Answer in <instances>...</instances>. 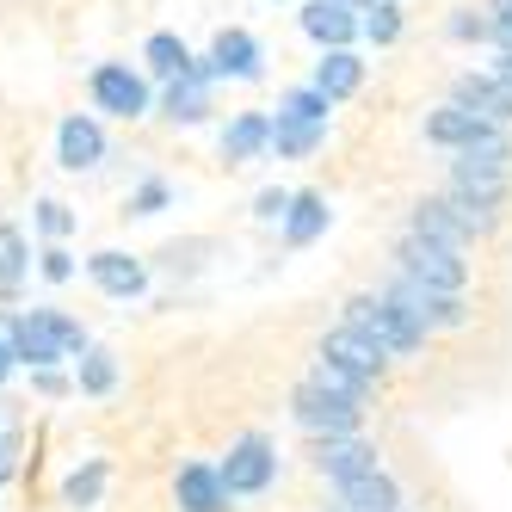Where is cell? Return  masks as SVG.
Returning a JSON list of instances; mask_svg holds the SVG:
<instances>
[{
	"label": "cell",
	"instance_id": "21",
	"mask_svg": "<svg viewBox=\"0 0 512 512\" xmlns=\"http://www.w3.org/2000/svg\"><path fill=\"white\" fill-rule=\"evenodd\" d=\"M266 149H272V118L266 112H241L223 130V155L229 161H253V155H266Z\"/></svg>",
	"mask_w": 512,
	"mask_h": 512
},
{
	"label": "cell",
	"instance_id": "39",
	"mask_svg": "<svg viewBox=\"0 0 512 512\" xmlns=\"http://www.w3.org/2000/svg\"><path fill=\"white\" fill-rule=\"evenodd\" d=\"M13 364H19V358H13V346H7V334H0V383H7V377H13Z\"/></svg>",
	"mask_w": 512,
	"mask_h": 512
},
{
	"label": "cell",
	"instance_id": "37",
	"mask_svg": "<svg viewBox=\"0 0 512 512\" xmlns=\"http://www.w3.org/2000/svg\"><path fill=\"white\" fill-rule=\"evenodd\" d=\"M260 216H290V192H260Z\"/></svg>",
	"mask_w": 512,
	"mask_h": 512
},
{
	"label": "cell",
	"instance_id": "25",
	"mask_svg": "<svg viewBox=\"0 0 512 512\" xmlns=\"http://www.w3.org/2000/svg\"><path fill=\"white\" fill-rule=\"evenodd\" d=\"M321 136H327V124H297V118H272V149H278L284 161H303V155H315V149H321Z\"/></svg>",
	"mask_w": 512,
	"mask_h": 512
},
{
	"label": "cell",
	"instance_id": "30",
	"mask_svg": "<svg viewBox=\"0 0 512 512\" xmlns=\"http://www.w3.org/2000/svg\"><path fill=\"white\" fill-rule=\"evenodd\" d=\"M445 31H451L457 44H488V38H494V13H488V7H482V13L463 7V13H451V25H445Z\"/></svg>",
	"mask_w": 512,
	"mask_h": 512
},
{
	"label": "cell",
	"instance_id": "9",
	"mask_svg": "<svg viewBox=\"0 0 512 512\" xmlns=\"http://www.w3.org/2000/svg\"><path fill=\"white\" fill-rule=\"evenodd\" d=\"M451 105H457V112H469L475 124H488V130H512V93H506L500 81L457 75V87H451Z\"/></svg>",
	"mask_w": 512,
	"mask_h": 512
},
{
	"label": "cell",
	"instance_id": "22",
	"mask_svg": "<svg viewBox=\"0 0 512 512\" xmlns=\"http://www.w3.org/2000/svg\"><path fill=\"white\" fill-rule=\"evenodd\" d=\"M482 130H488V124H475L469 112H457V105H438V112L426 118V142H438V149H451V155H463Z\"/></svg>",
	"mask_w": 512,
	"mask_h": 512
},
{
	"label": "cell",
	"instance_id": "2",
	"mask_svg": "<svg viewBox=\"0 0 512 512\" xmlns=\"http://www.w3.org/2000/svg\"><path fill=\"white\" fill-rule=\"evenodd\" d=\"M346 327L364 334L383 358H420L426 352V334L383 297V290H358V297H346Z\"/></svg>",
	"mask_w": 512,
	"mask_h": 512
},
{
	"label": "cell",
	"instance_id": "23",
	"mask_svg": "<svg viewBox=\"0 0 512 512\" xmlns=\"http://www.w3.org/2000/svg\"><path fill=\"white\" fill-rule=\"evenodd\" d=\"M321 229H327V204L315 192H297V198H290V216H284V241L290 247H309Z\"/></svg>",
	"mask_w": 512,
	"mask_h": 512
},
{
	"label": "cell",
	"instance_id": "4",
	"mask_svg": "<svg viewBox=\"0 0 512 512\" xmlns=\"http://www.w3.org/2000/svg\"><path fill=\"white\" fill-rule=\"evenodd\" d=\"M290 420H297L303 432H315V438H358L364 408H358V401L327 395L321 383H303L297 395H290Z\"/></svg>",
	"mask_w": 512,
	"mask_h": 512
},
{
	"label": "cell",
	"instance_id": "10",
	"mask_svg": "<svg viewBox=\"0 0 512 512\" xmlns=\"http://www.w3.org/2000/svg\"><path fill=\"white\" fill-rule=\"evenodd\" d=\"M179 506L186 512H229V482H223V469H210V463H186L179 469V482H173Z\"/></svg>",
	"mask_w": 512,
	"mask_h": 512
},
{
	"label": "cell",
	"instance_id": "41",
	"mask_svg": "<svg viewBox=\"0 0 512 512\" xmlns=\"http://www.w3.org/2000/svg\"><path fill=\"white\" fill-rule=\"evenodd\" d=\"M494 81H500V87L512 93V62H506V56H500V68H494Z\"/></svg>",
	"mask_w": 512,
	"mask_h": 512
},
{
	"label": "cell",
	"instance_id": "28",
	"mask_svg": "<svg viewBox=\"0 0 512 512\" xmlns=\"http://www.w3.org/2000/svg\"><path fill=\"white\" fill-rule=\"evenodd\" d=\"M457 161H469V167H500V173H506V167H512V136H506V130H482Z\"/></svg>",
	"mask_w": 512,
	"mask_h": 512
},
{
	"label": "cell",
	"instance_id": "38",
	"mask_svg": "<svg viewBox=\"0 0 512 512\" xmlns=\"http://www.w3.org/2000/svg\"><path fill=\"white\" fill-rule=\"evenodd\" d=\"M488 44H494V50L512 62V19H494V38H488Z\"/></svg>",
	"mask_w": 512,
	"mask_h": 512
},
{
	"label": "cell",
	"instance_id": "6",
	"mask_svg": "<svg viewBox=\"0 0 512 512\" xmlns=\"http://www.w3.org/2000/svg\"><path fill=\"white\" fill-rule=\"evenodd\" d=\"M309 463H315V475H327L340 488V482H358V475H377V445L371 438H315Z\"/></svg>",
	"mask_w": 512,
	"mask_h": 512
},
{
	"label": "cell",
	"instance_id": "14",
	"mask_svg": "<svg viewBox=\"0 0 512 512\" xmlns=\"http://www.w3.org/2000/svg\"><path fill=\"white\" fill-rule=\"evenodd\" d=\"M321 358L346 364V371H352V377H364V383H377V377H383V364H389L371 340H364V334H352V327H334V334L321 340Z\"/></svg>",
	"mask_w": 512,
	"mask_h": 512
},
{
	"label": "cell",
	"instance_id": "1",
	"mask_svg": "<svg viewBox=\"0 0 512 512\" xmlns=\"http://www.w3.org/2000/svg\"><path fill=\"white\" fill-rule=\"evenodd\" d=\"M7 346H13V358L19 364H38V371H50L56 358H68V352H87V334H81V321H68L62 309H31V315H13L7 327Z\"/></svg>",
	"mask_w": 512,
	"mask_h": 512
},
{
	"label": "cell",
	"instance_id": "42",
	"mask_svg": "<svg viewBox=\"0 0 512 512\" xmlns=\"http://www.w3.org/2000/svg\"><path fill=\"white\" fill-rule=\"evenodd\" d=\"M340 7H352V13H371V7H377V0H340Z\"/></svg>",
	"mask_w": 512,
	"mask_h": 512
},
{
	"label": "cell",
	"instance_id": "31",
	"mask_svg": "<svg viewBox=\"0 0 512 512\" xmlns=\"http://www.w3.org/2000/svg\"><path fill=\"white\" fill-rule=\"evenodd\" d=\"M118 383V364H112V352H81V389L87 395H105V389H112Z\"/></svg>",
	"mask_w": 512,
	"mask_h": 512
},
{
	"label": "cell",
	"instance_id": "29",
	"mask_svg": "<svg viewBox=\"0 0 512 512\" xmlns=\"http://www.w3.org/2000/svg\"><path fill=\"white\" fill-rule=\"evenodd\" d=\"M327 93H315V87H297V93H284L278 99V118H297V124H327Z\"/></svg>",
	"mask_w": 512,
	"mask_h": 512
},
{
	"label": "cell",
	"instance_id": "40",
	"mask_svg": "<svg viewBox=\"0 0 512 512\" xmlns=\"http://www.w3.org/2000/svg\"><path fill=\"white\" fill-rule=\"evenodd\" d=\"M13 475V451H7V438H0V482Z\"/></svg>",
	"mask_w": 512,
	"mask_h": 512
},
{
	"label": "cell",
	"instance_id": "3",
	"mask_svg": "<svg viewBox=\"0 0 512 512\" xmlns=\"http://www.w3.org/2000/svg\"><path fill=\"white\" fill-rule=\"evenodd\" d=\"M395 272H408L414 284L438 290V297H463V284H469V260H463V253L438 247V241H426L414 229L395 241Z\"/></svg>",
	"mask_w": 512,
	"mask_h": 512
},
{
	"label": "cell",
	"instance_id": "36",
	"mask_svg": "<svg viewBox=\"0 0 512 512\" xmlns=\"http://www.w3.org/2000/svg\"><path fill=\"white\" fill-rule=\"evenodd\" d=\"M161 204H167V186H161V179H149V186L136 192V210H161Z\"/></svg>",
	"mask_w": 512,
	"mask_h": 512
},
{
	"label": "cell",
	"instance_id": "33",
	"mask_svg": "<svg viewBox=\"0 0 512 512\" xmlns=\"http://www.w3.org/2000/svg\"><path fill=\"white\" fill-rule=\"evenodd\" d=\"M99 482H105V469H87V475H75V482H68V500H75V506H87V500L99 494Z\"/></svg>",
	"mask_w": 512,
	"mask_h": 512
},
{
	"label": "cell",
	"instance_id": "34",
	"mask_svg": "<svg viewBox=\"0 0 512 512\" xmlns=\"http://www.w3.org/2000/svg\"><path fill=\"white\" fill-rule=\"evenodd\" d=\"M44 278H50V284H62V278H75V260H68L62 247H50V253H44Z\"/></svg>",
	"mask_w": 512,
	"mask_h": 512
},
{
	"label": "cell",
	"instance_id": "20",
	"mask_svg": "<svg viewBox=\"0 0 512 512\" xmlns=\"http://www.w3.org/2000/svg\"><path fill=\"white\" fill-rule=\"evenodd\" d=\"M87 272H93V284L105 290V297H136V290H142V266L130 260V253H118V247L93 253V260H87Z\"/></svg>",
	"mask_w": 512,
	"mask_h": 512
},
{
	"label": "cell",
	"instance_id": "15",
	"mask_svg": "<svg viewBox=\"0 0 512 512\" xmlns=\"http://www.w3.org/2000/svg\"><path fill=\"white\" fill-rule=\"evenodd\" d=\"M210 68L204 62H192V75H179V81H167V99H161V112L173 118V124H198L204 112H210Z\"/></svg>",
	"mask_w": 512,
	"mask_h": 512
},
{
	"label": "cell",
	"instance_id": "8",
	"mask_svg": "<svg viewBox=\"0 0 512 512\" xmlns=\"http://www.w3.org/2000/svg\"><path fill=\"white\" fill-rule=\"evenodd\" d=\"M93 105L112 118H142L149 112V87H142V75H130L124 62H105L93 68Z\"/></svg>",
	"mask_w": 512,
	"mask_h": 512
},
{
	"label": "cell",
	"instance_id": "35",
	"mask_svg": "<svg viewBox=\"0 0 512 512\" xmlns=\"http://www.w3.org/2000/svg\"><path fill=\"white\" fill-rule=\"evenodd\" d=\"M38 223H44V235H68V210L50 198V204H38Z\"/></svg>",
	"mask_w": 512,
	"mask_h": 512
},
{
	"label": "cell",
	"instance_id": "5",
	"mask_svg": "<svg viewBox=\"0 0 512 512\" xmlns=\"http://www.w3.org/2000/svg\"><path fill=\"white\" fill-rule=\"evenodd\" d=\"M383 297L408 315L420 334H432V327H463L469 321V309H463V297H438V290H426V284H414L408 272H395L389 284H383Z\"/></svg>",
	"mask_w": 512,
	"mask_h": 512
},
{
	"label": "cell",
	"instance_id": "13",
	"mask_svg": "<svg viewBox=\"0 0 512 512\" xmlns=\"http://www.w3.org/2000/svg\"><path fill=\"white\" fill-rule=\"evenodd\" d=\"M204 68H210L216 81H223V75H235V81H253V75H260V44H253L247 31H216V44H210Z\"/></svg>",
	"mask_w": 512,
	"mask_h": 512
},
{
	"label": "cell",
	"instance_id": "24",
	"mask_svg": "<svg viewBox=\"0 0 512 512\" xmlns=\"http://www.w3.org/2000/svg\"><path fill=\"white\" fill-rule=\"evenodd\" d=\"M142 62H149V68H155L161 81H179V75H192V50L179 44L173 31H155V38L142 44Z\"/></svg>",
	"mask_w": 512,
	"mask_h": 512
},
{
	"label": "cell",
	"instance_id": "7",
	"mask_svg": "<svg viewBox=\"0 0 512 512\" xmlns=\"http://www.w3.org/2000/svg\"><path fill=\"white\" fill-rule=\"evenodd\" d=\"M272 475H278V457H272V445H266L260 432H247V438H235V445H229V463H223L229 494H266Z\"/></svg>",
	"mask_w": 512,
	"mask_h": 512
},
{
	"label": "cell",
	"instance_id": "32",
	"mask_svg": "<svg viewBox=\"0 0 512 512\" xmlns=\"http://www.w3.org/2000/svg\"><path fill=\"white\" fill-rule=\"evenodd\" d=\"M364 38H371V44H395V38H401V7H395V0H377V7H371V19H364Z\"/></svg>",
	"mask_w": 512,
	"mask_h": 512
},
{
	"label": "cell",
	"instance_id": "16",
	"mask_svg": "<svg viewBox=\"0 0 512 512\" xmlns=\"http://www.w3.org/2000/svg\"><path fill=\"white\" fill-rule=\"evenodd\" d=\"M99 155H105L99 124L93 118H62V130H56V161L68 173H87V167H99Z\"/></svg>",
	"mask_w": 512,
	"mask_h": 512
},
{
	"label": "cell",
	"instance_id": "18",
	"mask_svg": "<svg viewBox=\"0 0 512 512\" xmlns=\"http://www.w3.org/2000/svg\"><path fill=\"white\" fill-rule=\"evenodd\" d=\"M408 229H414V235H426V241H438V247H451V253H469V229L445 210V198H420Z\"/></svg>",
	"mask_w": 512,
	"mask_h": 512
},
{
	"label": "cell",
	"instance_id": "26",
	"mask_svg": "<svg viewBox=\"0 0 512 512\" xmlns=\"http://www.w3.org/2000/svg\"><path fill=\"white\" fill-rule=\"evenodd\" d=\"M309 383H321L327 395H340V401H358V408H364V401H371V389H377V383L352 377L346 364H334V358H315V377H309Z\"/></svg>",
	"mask_w": 512,
	"mask_h": 512
},
{
	"label": "cell",
	"instance_id": "19",
	"mask_svg": "<svg viewBox=\"0 0 512 512\" xmlns=\"http://www.w3.org/2000/svg\"><path fill=\"white\" fill-rule=\"evenodd\" d=\"M358 87H364V62H358L352 50H321V62H315V93L352 99Z\"/></svg>",
	"mask_w": 512,
	"mask_h": 512
},
{
	"label": "cell",
	"instance_id": "17",
	"mask_svg": "<svg viewBox=\"0 0 512 512\" xmlns=\"http://www.w3.org/2000/svg\"><path fill=\"white\" fill-rule=\"evenodd\" d=\"M303 31L321 50H346L358 19H352V7H340V0H309V7H303Z\"/></svg>",
	"mask_w": 512,
	"mask_h": 512
},
{
	"label": "cell",
	"instance_id": "11",
	"mask_svg": "<svg viewBox=\"0 0 512 512\" xmlns=\"http://www.w3.org/2000/svg\"><path fill=\"white\" fill-rule=\"evenodd\" d=\"M327 512H401V488L389 482V475H358V482H340L334 488V506Z\"/></svg>",
	"mask_w": 512,
	"mask_h": 512
},
{
	"label": "cell",
	"instance_id": "27",
	"mask_svg": "<svg viewBox=\"0 0 512 512\" xmlns=\"http://www.w3.org/2000/svg\"><path fill=\"white\" fill-rule=\"evenodd\" d=\"M25 235L13 223H0V297H13V290L25 284Z\"/></svg>",
	"mask_w": 512,
	"mask_h": 512
},
{
	"label": "cell",
	"instance_id": "12",
	"mask_svg": "<svg viewBox=\"0 0 512 512\" xmlns=\"http://www.w3.org/2000/svg\"><path fill=\"white\" fill-rule=\"evenodd\" d=\"M451 198H469V204H488V210H500L506 204V192H512V173H500V167H469V161H451V186H445Z\"/></svg>",
	"mask_w": 512,
	"mask_h": 512
}]
</instances>
